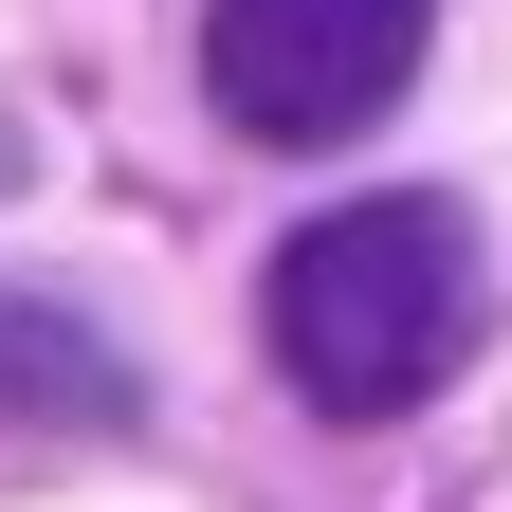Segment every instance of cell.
<instances>
[{
    "mask_svg": "<svg viewBox=\"0 0 512 512\" xmlns=\"http://www.w3.org/2000/svg\"><path fill=\"white\" fill-rule=\"evenodd\" d=\"M494 330V275H476V220L439 183H384V202H330L293 256H275V366L293 403L330 421H403L476 366Z\"/></svg>",
    "mask_w": 512,
    "mask_h": 512,
    "instance_id": "6da1fadb",
    "label": "cell"
},
{
    "mask_svg": "<svg viewBox=\"0 0 512 512\" xmlns=\"http://www.w3.org/2000/svg\"><path fill=\"white\" fill-rule=\"evenodd\" d=\"M421 37H439V0H202V92L238 147H348L366 110H403L421 74Z\"/></svg>",
    "mask_w": 512,
    "mask_h": 512,
    "instance_id": "7a4b0ae2",
    "label": "cell"
}]
</instances>
